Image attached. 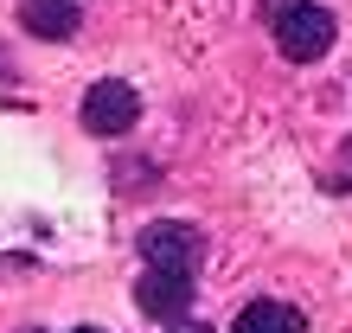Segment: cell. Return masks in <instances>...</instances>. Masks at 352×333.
<instances>
[{"label":"cell","instance_id":"cell-4","mask_svg":"<svg viewBox=\"0 0 352 333\" xmlns=\"http://www.w3.org/2000/svg\"><path fill=\"white\" fill-rule=\"evenodd\" d=\"M141 257H148V269H186L192 276V257H199V231L179 218H160L141 231Z\"/></svg>","mask_w":352,"mask_h":333},{"label":"cell","instance_id":"cell-1","mask_svg":"<svg viewBox=\"0 0 352 333\" xmlns=\"http://www.w3.org/2000/svg\"><path fill=\"white\" fill-rule=\"evenodd\" d=\"M276 26V45L282 58H295V65H314L320 52H333V39H340V19L320 7V0H288V7L269 19Z\"/></svg>","mask_w":352,"mask_h":333},{"label":"cell","instance_id":"cell-3","mask_svg":"<svg viewBox=\"0 0 352 333\" xmlns=\"http://www.w3.org/2000/svg\"><path fill=\"white\" fill-rule=\"evenodd\" d=\"M135 308H141L148 321L173 327L186 308H192V276H186V269H148V276L135 282Z\"/></svg>","mask_w":352,"mask_h":333},{"label":"cell","instance_id":"cell-10","mask_svg":"<svg viewBox=\"0 0 352 333\" xmlns=\"http://www.w3.org/2000/svg\"><path fill=\"white\" fill-rule=\"evenodd\" d=\"M32 333H38V327H32Z\"/></svg>","mask_w":352,"mask_h":333},{"label":"cell","instance_id":"cell-7","mask_svg":"<svg viewBox=\"0 0 352 333\" xmlns=\"http://www.w3.org/2000/svg\"><path fill=\"white\" fill-rule=\"evenodd\" d=\"M167 333H218V327H205V321H173Z\"/></svg>","mask_w":352,"mask_h":333},{"label":"cell","instance_id":"cell-5","mask_svg":"<svg viewBox=\"0 0 352 333\" xmlns=\"http://www.w3.org/2000/svg\"><path fill=\"white\" fill-rule=\"evenodd\" d=\"M19 26L32 39H71L84 26V13H77V0H26V7H19Z\"/></svg>","mask_w":352,"mask_h":333},{"label":"cell","instance_id":"cell-6","mask_svg":"<svg viewBox=\"0 0 352 333\" xmlns=\"http://www.w3.org/2000/svg\"><path fill=\"white\" fill-rule=\"evenodd\" d=\"M231 333H307V321H301V308L263 295V301H250V308L231 321Z\"/></svg>","mask_w":352,"mask_h":333},{"label":"cell","instance_id":"cell-2","mask_svg":"<svg viewBox=\"0 0 352 333\" xmlns=\"http://www.w3.org/2000/svg\"><path fill=\"white\" fill-rule=\"evenodd\" d=\"M141 122V96H135V83H122V77H96L90 90H84V129L102 135V141H116V135H129Z\"/></svg>","mask_w":352,"mask_h":333},{"label":"cell","instance_id":"cell-8","mask_svg":"<svg viewBox=\"0 0 352 333\" xmlns=\"http://www.w3.org/2000/svg\"><path fill=\"white\" fill-rule=\"evenodd\" d=\"M7 71H13V58H7V45H0V77H7Z\"/></svg>","mask_w":352,"mask_h":333},{"label":"cell","instance_id":"cell-9","mask_svg":"<svg viewBox=\"0 0 352 333\" xmlns=\"http://www.w3.org/2000/svg\"><path fill=\"white\" fill-rule=\"evenodd\" d=\"M71 333H102V327H71Z\"/></svg>","mask_w":352,"mask_h":333}]
</instances>
